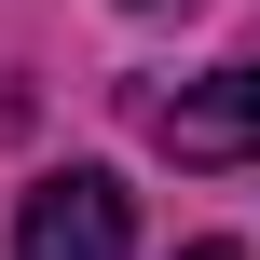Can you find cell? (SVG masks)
Listing matches in <instances>:
<instances>
[{
    "label": "cell",
    "mask_w": 260,
    "mask_h": 260,
    "mask_svg": "<svg viewBox=\"0 0 260 260\" xmlns=\"http://www.w3.org/2000/svg\"><path fill=\"white\" fill-rule=\"evenodd\" d=\"M178 260H247V247H178Z\"/></svg>",
    "instance_id": "obj_3"
},
{
    "label": "cell",
    "mask_w": 260,
    "mask_h": 260,
    "mask_svg": "<svg viewBox=\"0 0 260 260\" xmlns=\"http://www.w3.org/2000/svg\"><path fill=\"white\" fill-rule=\"evenodd\" d=\"M165 151L178 165H260V69H219L165 110Z\"/></svg>",
    "instance_id": "obj_2"
},
{
    "label": "cell",
    "mask_w": 260,
    "mask_h": 260,
    "mask_svg": "<svg viewBox=\"0 0 260 260\" xmlns=\"http://www.w3.org/2000/svg\"><path fill=\"white\" fill-rule=\"evenodd\" d=\"M14 260H137V206L110 165H69L14 206Z\"/></svg>",
    "instance_id": "obj_1"
}]
</instances>
